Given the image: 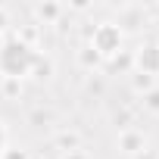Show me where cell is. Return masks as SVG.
<instances>
[{"label":"cell","mask_w":159,"mask_h":159,"mask_svg":"<svg viewBox=\"0 0 159 159\" xmlns=\"http://www.w3.org/2000/svg\"><path fill=\"white\" fill-rule=\"evenodd\" d=\"M0 143H3V131H0Z\"/></svg>","instance_id":"cell-3"},{"label":"cell","mask_w":159,"mask_h":159,"mask_svg":"<svg viewBox=\"0 0 159 159\" xmlns=\"http://www.w3.org/2000/svg\"><path fill=\"white\" fill-rule=\"evenodd\" d=\"M34 62V53L19 44V41H10L3 50H0V69H3L7 75H25V69Z\"/></svg>","instance_id":"cell-1"},{"label":"cell","mask_w":159,"mask_h":159,"mask_svg":"<svg viewBox=\"0 0 159 159\" xmlns=\"http://www.w3.org/2000/svg\"><path fill=\"white\" fill-rule=\"evenodd\" d=\"M94 44H97L103 53H112V50H116V44H119V31H116L112 25H103V28L94 34Z\"/></svg>","instance_id":"cell-2"}]
</instances>
